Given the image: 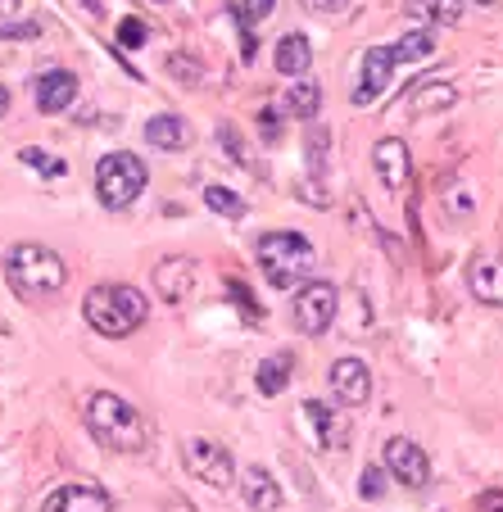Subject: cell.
<instances>
[{"label": "cell", "instance_id": "obj_1", "mask_svg": "<svg viewBox=\"0 0 503 512\" xmlns=\"http://www.w3.org/2000/svg\"><path fill=\"white\" fill-rule=\"evenodd\" d=\"M82 417H87V431L96 435L105 449L141 454V449L150 445V426H146V417H141V408L127 404L114 390H96V395L87 399V408H82Z\"/></svg>", "mask_w": 503, "mask_h": 512}, {"label": "cell", "instance_id": "obj_2", "mask_svg": "<svg viewBox=\"0 0 503 512\" xmlns=\"http://www.w3.org/2000/svg\"><path fill=\"white\" fill-rule=\"evenodd\" d=\"M82 313H87L91 331H100L109 340H123L150 318V300L136 286H127V281H105V286H96L82 300Z\"/></svg>", "mask_w": 503, "mask_h": 512}, {"label": "cell", "instance_id": "obj_3", "mask_svg": "<svg viewBox=\"0 0 503 512\" xmlns=\"http://www.w3.org/2000/svg\"><path fill=\"white\" fill-rule=\"evenodd\" d=\"M259 268L277 290H295L313 277L318 250H313L309 236H300V232H263L259 236Z\"/></svg>", "mask_w": 503, "mask_h": 512}, {"label": "cell", "instance_id": "obj_4", "mask_svg": "<svg viewBox=\"0 0 503 512\" xmlns=\"http://www.w3.org/2000/svg\"><path fill=\"white\" fill-rule=\"evenodd\" d=\"M5 277H10V286L19 290L23 300H37V295H55V290H64L68 268L50 245L23 241V245H14L10 259H5Z\"/></svg>", "mask_w": 503, "mask_h": 512}, {"label": "cell", "instance_id": "obj_5", "mask_svg": "<svg viewBox=\"0 0 503 512\" xmlns=\"http://www.w3.org/2000/svg\"><path fill=\"white\" fill-rule=\"evenodd\" d=\"M146 191V164L127 150H114L96 164V195L105 209H127V204L141 200Z\"/></svg>", "mask_w": 503, "mask_h": 512}, {"label": "cell", "instance_id": "obj_6", "mask_svg": "<svg viewBox=\"0 0 503 512\" xmlns=\"http://www.w3.org/2000/svg\"><path fill=\"white\" fill-rule=\"evenodd\" d=\"M182 463L186 472L195 476V481H204L209 490H227V485L236 481V458L227 445H218V440H186L182 445Z\"/></svg>", "mask_w": 503, "mask_h": 512}, {"label": "cell", "instance_id": "obj_7", "mask_svg": "<svg viewBox=\"0 0 503 512\" xmlns=\"http://www.w3.org/2000/svg\"><path fill=\"white\" fill-rule=\"evenodd\" d=\"M336 309H340V290L331 281H304V286H295L291 318L304 336H322L331 327V318H336Z\"/></svg>", "mask_w": 503, "mask_h": 512}, {"label": "cell", "instance_id": "obj_8", "mask_svg": "<svg viewBox=\"0 0 503 512\" xmlns=\"http://www.w3.org/2000/svg\"><path fill=\"white\" fill-rule=\"evenodd\" d=\"M386 472L395 476L399 485H408V490H426V485H431V458L422 454L417 440L395 435V440H386Z\"/></svg>", "mask_w": 503, "mask_h": 512}, {"label": "cell", "instance_id": "obj_9", "mask_svg": "<svg viewBox=\"0 0 503 512\" xmlns=\"http://www.w3.org/2000/svg\"><path fill=\"white\" fill-rule=\"evenodd\" d=\"M395 46H372L368 55H363V78H358L354 87V105H372V100L381 96V91L390 87V78H395Z\"/></svg>", "mask_w": 503, "mask_h": 512}, {"label": "cell", "instance_id": "obj_10", "mask_svg": "<svg viewBox=\"0 0 503 512\" xmlns=\"http://www.w3.org/2000/svg\"><path fill=\"white\" fill-rule=\"evenodd\" d=\"M331 395L340 399V404L358 408V404H368L372 395V372L363 358H340V363H331Z\"/></svg>", "mask_w": 503, "mask_h": 512}, {"label": "cell", "instance_id": "obj_11", "mask_svg": "<svg viewBox=\"0 0 503 512\" xmlns=\"http://www.w3.org/2000/svg\"><path fill=\"white\" fill-rule=\"evenodd\" d=\"M41 512H114V499H109V490H100V485L78 481V485H64V490L50 494Z\"/></svg>", "mask_w": 503, "mask_h": 512}, {"label": "cell", "instance_id": "obj_12", "mask_svg": "<svg viewBox=\"0 0 503 512\" xmlns=\"http://www.w3.org/2000/svg\"><path fill=\"white\" fill-rule=\"evenodd\" d=\"M372 164H377V177L390 186V191H404L408 177H413V159H408V145L399 136H386L372 150Z\"/></svg>", "mask_w": 503, "mask_h": 512}, {"label": "cell", "instance_id": "obj_13", "mask_svg": "<svg viewBox=\"0 0 503 512\" xmlns=\"http://www.w3.org/2000/svg\"><path fill=\"white\" fill-rule=\"evenodd\" d=\"M467 286H472V295L481 304H503V259L476 254V259L467 263Z\"/></svg>", "mask_w": 503, "mask_h": 512}, {"label": "cell", "instance_id": "obj_14", "mask_svg": "<svg viewBox=\"0 0 503 512\" xmlns=\"http://www.w3.org/2000/svg\"><path fill=\"white\" fill-rule=\"evenodd\" d=\"M78 100V78L68 68H55V73H41L37 78V109L41 114H59Z\"/></svg>", "mask_w": 503, "mask_h": 512}, {"label": "cell", "instance_id": "obj_15", "mask_svg": "<svg viewBox=\"0 0 503 512\" xmlns=\"http://www.w3.org/2000/svg\"><path fill=\"white\" fill-rule=\"evenodd\" d=\"M155 290L168 304H182L195 290V263L191 259H164L155 268Z\"/></svg>", "mask_w": 503, "mask_h": 512}, {"label": "cell", "instance_id": "obj_16", "mask_svg": "<svg viewBox=\"0 0 503 512\" xmlns=\"http://www.w3.org/2000/svg\"><path fill=\"white\" fill-rule=\"evenodd\" d=\"M272 64H277L281 78H304L313 64V46L304 32H286V37L277 41V50H272Z\"/></svg>", "mask_w": 503, "mask_h": 512}, {"label": "cell", "instance_id": "obj_17", "mask_svg": "<svg viewBox=\"0 0 503 512\" xmlns=\"http://www.w3.org/2000/svg\"><path fill=\"white\" fill-rule=\"evenodd\" d=\"M241 494H245V503H250L254 512H277L281 508V490H277V481H272L263 467H245L241 472Z\"/></svg>", "mask_w": 503, "mask_h": 512}, {"label": "cell", "instance_id": "obj_18", "mask_svg": "<svg viewBox=\"0 0 503 512\" xmlns=\"http://www.w3.org/2000/svg\"><path fill=\"white\" fill-rule=\"evenodd\" d=\"M146 141L155 150H186L191 145V127H186L182 114H159L146 123Z\"/></svg>", "mask_w": 503, "mask_h": 512}, {"label": "cell", "instance_id": "obj_19", "mask_svg": "<svg viewBox=\"0 0 503 512\" xmlns=\"http://www.w3.org/2000/svg\"><path fill=\"white\" fill-rule=\"evenodd\" d=\"M304 417H309L313 431H318V449H340L345 445V422H340L322 399H304Z\"/></svg>", "mask_w": 503, "mask_h": 512}, {"label": "cell", "instance_id": "obj_20", "mask_svg": "<svg viewBox=\"0 0 503 512\" xmlns=\"http://www.w3.org/2000/svg\"><path fill=\"white\" fill-rule=\"evenodd\" d=\"M404 10L422 23H445V28L463 19V5H458V0H404Z\"/></svg>", "mask_w": 503, "mask_h": 512}, {"label": "cell", "instance_id": "obj_21", "mask_svg": "<svg viewBox=\"0 0 503 512\" xmlns=\"http://www.w3.org/2000/svg\"><path fill=\"white\" fill-rule=\"evenodd\" d=\"M458 100V91L449 87V82H426V87H417L413 96H408V109L413 114H436V109H449Z\"/></svg>", "mask_w": 503, "mask_h": 512}, {"label": "cell", "instance_id": "obj_22", "mask_svg": "<svg viewBox=\"0 0 503 512\" xmlns=\"http://www.w3.org/2000/svg\"><path fill=\"white\" fill-rule=\"evenodd\" d=\"M318 105H322L318 82H313V78H295V82H291V91H286V109H291L295 118H309V123H313Z\"/></svg>", "mask_w": 503, "mask_h": 512}, {"label": "cell", "instance_id": "obj_23", "mask_svg": "<svg viewBox=\"0 0 503 512\" xmlns=\"http://www.w3.org/2000/svg\"><path fill=\"white\" fill-rule=\"evenodd\" d=\"M259 395H281V390H286V381H291V363H286V358H268V363H259Z\"/></svg>", "mask_w": 503, "mask_h": 512}, {"label": "cell", "instance_id": "obj_24", "mask_svg": "<svg viewBox=\"0 0 503 512\" xmlns=\"http://www.w3.org/2000/svg\"><path fill=\"white\" fill-rule=\"evenodd\" d=\"M440 200H445V209L454 213V218H467V213L476 209V186H467V182H445L440 186Z\"/></svg>", "mask_w": 503, "mask_h": 512}, {"label": "cell", "instance_id": "obj_25", "mask_svg": "<svg viewBox=\"0 0 503 512\" xmlns=\"http://www.w3.org/2000/svg\"><path fill=\"white\" fill-rule=\"evenodd\" d=\"M204 204L213 213H223V218H245V200L236 191H227V186H204Z\"/></svg>", "mask_w": 503, "mask_h": 512}, {"label": "cell", "instance_id": "obj_26", "mask_svg": "<svg viewBox=\"0 0 503 512\" xmlns=\"http://www.w3.org/2000/svg\"><path fill=\"white\" fill-rule=\"evenodd\" d=\"M431 50H436L431 32H404V37L395 41V59H399V64H408V59H426Z\"/></svg>", "mask_w": 503, "mask_h": 512}, {"label": "cell", "instance_id": "obj_27", "mask_svg": "<svg viewBox=\"0 0 503 512\" xmlns=\"http://www.w3.org/2000/svg\"><path fill=\"white\" fill-rule=\"evenodd\" d=\"M327 145H331V132L313 123L309 127V168H313V177L327 173Z\"/></svg>", "mask_w": 503, "mask_h": 512}, {"label": "cell", "instance_id": "obj_28", "mask_svg": "<svg viewBox=\"0 0 503 512\" xmlns=\"http://www.w3.org/2000/svg\"><path fill=\"white\" fill-rule=\"evenodd\" d=\"M19 159L28 168H41V173H50V177H64V164L59 159H50V155H41L37 145H28V150H19Z\"/></svg>", "mask_w": 503, "mask_h": 512}, {"label": "cell", "instance_id": "obj_29", "mask_svg": "<svg viewBox=\"0 0 503 512\" xmlns=\"http://www.w3.org/2000/svg\"><path fill=\"white\" fill-rule=\"evenodd\" d=\"M118 46H127V50L146 46V23H141V19H123V23H118Z\"/></svg>", "mask_w": 503, "mask_h": 512}, {"label": "cell", "instance_id": "obj_30", "mask_svg": "<svg viewBox=\"0 0 503 512\" xmlns=\"http://www.w3.org/2000/svg\"><path fill=\"white\" fill-rule=\"evenodd\" d=\"M168 73H177V82H200V78H204L200 59H186V55H173V59H168Z\"/></svg>", "mask_w": 503, "mask_h": 512}, {"label": "cell", "instance_id": "obj_31", "mask_svg": "<svg viewBox=\"0 0 503 512\" xmlns=\"http://www.w3.org/2000/svg\"><path fill=\"white\" fill-rule=\"evenodd\" d=\"M236 10L245 14V23H263V19H272V10H277V0H241Z\"/></svg>", "mask_w": 503, "mask_h": 512}, {"label": "cell", "instance_id": "obj_32", "mask_svg": "<svg viewBox=\"0 0 503 512\" xmlns=\"http://www.w3.org/2000/svg\"><path fill=\"white\" fill-rule=\"evenodd\" d=\"M381 467H368V472H363V481H358V494H363V499H381V490H386V481H381Z\"/></svg>", "mask_w": 503, "mask_h": 512}, {"label": "cell", "instance_id": "obj_33", "mask_svg": "<svg viewBox=\"0 0 503 512\" xmlns=\"http://www.w3.org/2000/svg\"><path fill=\"white\" fill-rule=\"evenodd\" d=\"M232 300H236V304H241V309H245V318H263V309H259V304L250 300V290H245L241 281H232Z\"/></svg>", "mask_w": 503, "mask_h": 512}, {"label": "cell", "instance_id": "obj_34", "mask_svg": "<svg viewBox=\"0 0 503 512\" xmlns=\"http://www.w3.org/2000/svg\"><path fill=\"white\" fill-rule=\"evenodd\" d=\"M304 10H313V14H340V10H349V0H304Z\"/></svg>", "mask_w": 503, "mask_h": 512}, {"label": "cell", "instance_id": "obj_35", "mask_svg": "<svg viewBox=\"0 0 503 512\" xmlns=\"http://www.w3.org/2000/svg\"><path fill=\"white\" fill-rule=\"evenodd\" d=\"M476 512H503V490H485L476 499Z\"/></svg>", "mask_w": 503, "mask_h": 512}, {"label": "cell", "instance_id": "obj_36", "mask_svg": "<svg viewBox=\"0 0 503 512\" xmlns=\"http://www.w3.org/2000/svg\"><path fill=\"white\" fill-rule=\"evenodd\" d=\"M41 23H19V28H0V41H10V37H37Z\"/></svg>", "mask_w": 503, "mask_h": 512}, {"label": "cell", "instance_id": "obj_37", "mask_svg": "<svg viewBox=\"0 0 503 512\" xmlns=\"http://www.w3.org/2000/svg\"><path fill=\"white\" fill-rule=\"evenodd\" d=\"M263 132H268V141L277 136V109H263Z\"/></svg>", "mask_w": 503, "mask_h": 512}, {"label": "cell", "instance_id": "obj_38", "mask_svg": "<svg viewBox=\"0 0 503 512\" xmlns=\"http://www.w3.org/2000/svg\"><path fill=\"white\" fill-rule=\"evenodd\" d=\"M5 114H10V91L0 87V118H5Z\"/></svg>", "mask_w": 503, "mask_h": 512}, {"label": "cell", "instance_id": "obj_39", "mask_svg": "<svg viewBox=\"0 0 503 512\" xmlns=\"http://www.w3.org/2000/svg\"><path fill=\"white\" fill-rule=\"evenodd\" d=\"M472 5H499V0H472Z\"/></svg>", "mask_w": 503, "mask_h": 512}]
</instances>
